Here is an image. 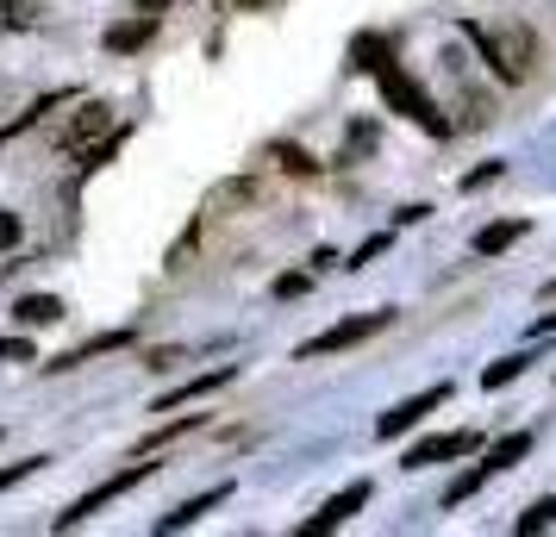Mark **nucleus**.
Wrapping results in <instances>:
<instances>
[{"mask_svg": "<svg viewBox=\"0 0 556 537\" xmlns=\"http://www.w3.org/2000/svg\"><path fill=\"white\" fill-rule=\"evenodd\" d=\"M551 287H556V282H551ZM551 287H544V294H551Z\"/></svg>", "mask_w": 556, "mask_h": 537, "instance_id": "7c9ffc66", "label": "nucleus"}, {"mask_svg": "<svg viewBox=\"0 0 556 537\" xmlns=\"http://www.w3.org/2000/svg\"><path fill=\"white\" fill-rule=\"evenodd\" d=\"M238 201H256V188H251V181H226V188L213 194V206H238Z\"/></svg>", "mask_w": 556, "mask_h": 537, "instance_id": "bb28decb", "label": "nucleus"}, {"mask_svg": "<svg viewBox=\"0 0 556 537\" xmlns=\"http://www.w3.org/2000/svg\"><path fill=\"white\" fill-rule=\"evenodd\" d=\"M526 231H531L526 219H494V226H481L476 238H469V251H476V256H506Z\"/></svg>", "mask_w": 556, "mask_h": 537, "instance_id": "ddd939ff", "label": "nucleus"}, {"mask_svg": "<svg viewBox=\"0 0 556 537\" xmlns=\"http://www.w3.org/2000/svg\"><path fill=\"white\" fill-rule=\"evenodd\" d=\"M381 251H388V231H376V238H363V244L351 251V263H344V269H369V263H376Z\"/></svg>", "mask_w": 556, "mask_h": 537, "instance_id": "b1692460", "label": "nucleus"}, {"mask_svg": "<svg viewBox=\"0 0 556 537\" xmlns=\"http://www.w3.org/2000/svg\"><path fill=\"white\" fill-rule=\"evenodd\" d=\"M463 38L481 51V63H488V76L506 81V88H519V81L531 76V63H538V31L526 26V20H501V26H463Z\"/></svg>", "mask_w": 556, "mask_h": 537, "instance_id": "f257e3e1", "label": "nucleus"}, {"mask_svg": "<svg viewBox=\"0 0 556 537\" xmlns=\"http://www.w3.org/2000/svg\"><path fill=\"white\" fill-rule=\"evenodd\" d=\"M13 319H20L26 332H38V325H56V319H63V301H56V294H26V301L13 307Z\"/></svg>", "mask_w": 556, "mask_h": 537, "instance_id": "dca6fc26", "label": "nucleus"}, {"mask_svg": "<svg viewBox=\"0 0 556 537\" xmlns=\"http://www.w3.org/2000/svg\"><path fill=\"white\" fill-rule=\"evenodd\" d=\"M201 425H206V412H188V419H169V425H156V432L144 437V444H138V457H156V450H163V444H176V437L201 432Z\"/></svg>", "mask_w": 556, "mask_h": 537, "instance_id": "f3484780", "label": "nucleus"}, {"mask_svg": "<svg viewBox=\"0 0 556 537\" xmlns=\"http://www.w3.org/2000/svg\"><path fill=\"white\" fill-rule=\"evenodd\" d=\"M156 469H163V462H151V457H131V469H119V475H106V482L94 487V494H81V500H76L70 512H56V532H76V525H88V519H94L101 507H113L119 494H131L138 482H151Z\"/></svg>", "mask_w": 556, "mask_h": 537, "instance_id": "20e7f679", "label": "nucleus"}, {"mask_svg": "<svg viewBox=\"0 0 556 537\" xmlns=\"http://www.w3.org/2000/svg\"><path fill=\"white\" fill-rule=\"evenodd\" d=\"M394 325V307H376V312H356V319H338V325H326L319 337H306L294 357H331V350H356V344H369L376 332H388Z\"/></svg>", "mask_w": 556, "mask_h": 537, "instance_id": "39448f33", "label": "nucleus"}, {"mask_svg": "<svg viewBox=\"0 0 556 537\" xmlns=\"http://www.w3.org/2000/svg\"><path fill=\"white\" fill-rule=\"evenodd\" d=\"M376 138H381V131L369 126V119H363V126H356L351 138H344V151H338V163H344V169H351V163H363V156L376 151Z\"/></svg>", "mask_w": 556, "mask_h": 537, "instance_id": "412c9836", "label": "nucleus"}, {"mask_svg": "<svg viewBox=\"0 0 556 537\" xmlns=\"http://www.w3.org/2000/svg\"><path fill=\"white\" fill-rule=\"evenodd\" d=\"M544 525H556V494H544V500H531V507L519 512V519H513V532H519V537H538Z\"/></svg>", "mask_w": 556, "mask_h": 537, "instance_id": "6ab92c4d", "label": "nucleus"}, {"mask_svg": "<svg viewBox=\"0 0 556 537\" xmlns=\"http://www.w3.org/2000/svg\"><path fill=\"white\" fill-rule=\"evenodd\" d=\"M131 344V332H101V337H88V344H76L70 357H56V362H45L51 375H63V369H81V362H94V357H106V350H126Z\"/></svg>", "mask_w": 556, "mask_h": 537, "instance_id": "4468645a", "label": "nucleus"}, {"mask_svg": "<svg viewBox=\"0 0 556 537\" xmlns=\"http://www.w3.org/2000/svg\"><path fill=\"white\" fill-rule=\"evenodd\" d=\"M0 357H7V362H31V344H26V337H7V344H0Z\"/></svg>", "mask_w": 556, "mask_h": 537, "instance_id": "cd10ccee", "label": "nucleus"}, {"mask_svg": "<svg viewBox=\"0 0 556 537\" xmlns=\"http://www.w3.org/2000/svg\"><path fill=\"white\" fill-rule=\"evenodd\" d=\"M88 138H113V106H101V101H88L76 113V126L63 131V151H81Z\"/></svg>", "mask_w": 556, "mask_h": 537, "instance_id": "9b49d317", "label": "nucleus"}, {"mask_svg": "<svg viewBox=\"0 0 556 537\" xmlns=\"http://www.w3.org/2000/svg\"><path fill=\"white\" fill-rule=\"evenodd\" d=\"M369 76H376L381 101L394 106V113H406V119H413V126H419V131H431V138H451V119L438 113V101H431L426 88H419V81L406 76L401 63H394V56H388V63H376Z\"/></svg>", "mask_w": 556, "mask_h": 537, "instance_id": "f03ea898", "label": "nucleus"}, {"mask_svg": "<svg viewBox=\"0 0 556 537\" xmlns=\"http://www.w3.org/2000/svg\"><path fill=\"white\" fill-rule=\"evenodd\" d=\"M226 500H231V482L206 487V494H194V500H181L176 512H163V519H156V532H188V525H201L206 512H213V507H226Z\"/></svg>", "mask_w": 556, "mask_h": 537, "instance_id": "9d476101", "label": "nucleus"}, {"mask_svg": "<svg viewBox=\"0 0 556 537\" xmlns=\"http://www.w3.org/2000/svg\"><path fill=\"white\" fill-rule=\"evenodd\" d=\"M0 31H38V7L31 0H0Z\"/></svg>", "mask_w": 556, "mask_h": 537, "instance_id": "aec40b11", "label": "nucleus"}, {"mask_svg": "<svg viewBox=\"0 0 556 537\" xmlns=\"http://www.w3.org/2000/svg\"><path fill=\"white\" fill-rule=\"evenodd\" d=\"M151 38H156V13H138V20L106 26V51H113V56H131V51H144Z\"/></svg>", "mask_w": 556, "mask_h": 537, "instance_id": "f8f14e48", "label": "nucleus"}, {"mask_svg": "<svg viewBox=\"0 0 556 537\" xmlns=\"http://www.w3.org/2000/svg\"><path fill=\"white\" fill-rule=\"evenodd\" d=\"M231 382H238V362H219V369H206V375H194V382L169 387V394H163L151 412H176V407H188V400H206V394H219V387H231Z\"/></svg>", "mask_w": 556, "mask_h": 537, "instance_id": "1a4fd4ad", "label": "nucleus"}, {"mask_svg": "<svg viewBox=\"0 0 556 537\" xmlns=\"http://www.w3.org/2000/svg\"><path fill=\"white\" fill-rule=\"evenodd\" d=\"M306 287H313V276H301V269H288V276H276V287H269V294H276V301H301Z\"/></svg>", "mask_w": 556, "mask_h": 537, "instance_id": "393cba45", "label": "nucleus"}, {"mask_svg": "<svg viewBox=\"0 0 556 537\" xmlns=\"http://www.w3.org/2000/svg\"><path fill=\"white\" fill-rule=\"evenodd\" d=\"M531 362H538V350H513V357L488 362V369H481V387H488V394H501L506 382H519V375H526Z\"/></svg>", "mask_w": 556, "mask_h": 537, "instance_id": "2eb2a0df", "label": "nucleus"}, {"mask_svg": "<svg viewBox=\"0 0 556 537\" xmlns=\"http://www.w3.org/2000/svg\"><path fill=\"white\" fill-rule=\"evenodd\" d=\"M526 457H531V432H506L501 444H494V450H488V457H481L476 469H469V475H456V482L444 487V507H463V500H469L476 487H488L494 475H506V469H519Z\"/></svg>", "mask_w": 556, "mask_h": 537, "instance_id": "7ed1b4c3", "label": "nucleus"}, {"mask_svg": "<svg viewBox=\"0 0 556 537\" xmlns=\"http://www.w3.org/2000/svg\"><path fill=\"white\" fill-rule=\"evenodd\" d=\"M63 101H76V94H70V88H56V94H45V101H38V106H26V113H20L13 126H0V151H7V144H13L20 131H31V126H38V119H45V113H51V106H63Z\"/></svg>", "mask_w": 556, "mask_h": 537, "instance_id": "a211bd4d", "label": "nucleus"}, {"mask_svg": "<svg viewBox=\"0 0 556 537\" xmlns=\"http://www.w3.org/2000/svg\"><path fill=\"white\" fill-rule=\"evenodd\" d=\"M269 156H276L288 176H319V163H313V156H306L301 144H269Z\"/></svg>", "mask_w": 556, "mask_h": 537, "instance_id": "4be33fe9", "label": "nucleus"}, {"mask_svg": "<svg viewBox=\"0 0 556 537\" xmlns=\"http://www.w3.org/2000/svg\"><path fill=\"white\" fill-rule=\"evenodd\" d=\"M45 462H51V457H26V462H7V469H0V494H7V487H20V482H26V475H38Z\"/></svg>", "mask_w": 556, "mask_h": 537, "instance_id": "5701e85b", "label": "nucleus"}, {"mask_svg": "<svg viewBox=\"0 0 556 537\" xmlns=\"http://www.w3.org/2000/svg\"><path fill=\"white\" fill-rule=\"evenodd\" d=\"M551 7H556V0H551Z\"/></svg>", "mask_w": 556, "mask_h": 537, "instance_id": "2f4dec72", "label": "nucleus"}, {"mask_svg": "<svg viewBox=\"0 0 556 537\" xmlns=\"http://www.w3.org/2000/svg\"><path fill=\"white\" fill-rule=\"evenodd\" d=\"M501 176H506V163H481V169L463 176V194H476V188H488V181H501Z\"/></svg>", "mask_w": 556, "mask_h": 537, "instance_id": "a878e982", "label": "nucleus"}, {"mask_svg": "<svg viewBox=\"0 0 556 537\" xmlns=\"http://www.w3.org/2000/svg\"><path fill=\"white\" fill-rule=\"evenodd\" d=\"M469 450H481L476 432H431L401 457V469L406 475H419V469H431V462H456V457H469Z\"/></svg>", "mask_w": 556, "mask_h": 537, "instance_id": "0eeeda50", "label": "nucleus"}, {"mask_svg": "<svg viewBox=\"0 0 556 537\" xmlns=\"http://www.w3.org/2000/svg\"><path fill=\"white\" fill-rule=\"evenodd\" d=\"M163 7H169V0H138V13H163Z\"/></svg>", "mask_w": 556, "mask_h": 537, "instance_id": "c756f323", "label": "nucleus"}, {"mask_svg": "<svg viewBox=\"0 0 556 537\" xmlns=\"http://www.w3.org/2000/svg\"><path fill=\"white\" fill-rule=\"evenodd\" d=\"M551 332H556V312H544V319L531 325V344H538V337H551Z\"/></svg>", "mask_w": 556, "mask_h": 537, "instance_id": "c85d7f7f", "label": "nucleus"}, {"mask_svg": "<svg viewBox=\"0 0 556 537\" xmlns=\"http://www.w3.org/2000/svg\"><path fill=\"white\" fill-rule=\"evenodd\" d=\"M369 494H376V487H369V482H351V487H344V494H331L326 507H319V512H313V519H306V525H301V537H319V532H338V525H351L356 512L369 507Z\"/></svg>", "mask_w": 556, "mask_h": 537, "instance_id": "6e6552de", "label": "nucleus"}, {"mask_svg": "<svg viewBox=\"0 0 556 537\" xmlns=\"http://www.w3.org/2000/svg\"><path fill=\"white\" fill-rule=\"evenodd\" d=\"M444 400H451V382L419 387L413 400H401V407H388V412H381V419H376V437L388 444V437H401V432H413V425H426V419H431L438 407H444Z\"/></svg>", "mask_w": 556, "mask_h": 537, "instance_id": "423d86ee", "label": "nucleus"}]
</instances>
